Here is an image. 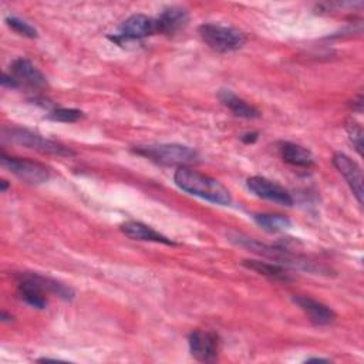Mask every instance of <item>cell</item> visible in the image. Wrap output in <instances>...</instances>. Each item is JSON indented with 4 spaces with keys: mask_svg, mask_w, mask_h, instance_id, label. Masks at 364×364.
<instances>
[{
    "mask_svg": "<svg viewBox=\"0 0 364 364\" xmlns=\"http://www.w3.org/2000/svg\"><path fill=\"white\" fill-rule=\"evenodd\" d=\"M173 181L182 191L208 202L222 206H228L232 202L230 192L219 181L203 175L186 165L178 166L173 173Z\"/></svg>",
    "mask_w": 364,
    "mask_h": 364,
    "instance_id": "1",
    "label": "cell"
},
{
    "mask_svg": "<svg viewBox=\"0 0 364 364\" xmlns=\"http://www.w3.org/2000/svg\"><path fill=\"white\" fill-rule=\"evenodd\" d=\"M230 240L235 242L236 245L246 247L260 256L269 257L272 260H274L276 263L282 264V266H291L296 269H301V270H307L310 273H321L326 272L324 267L314 264L313 262H309L307 259L299 256V255H293L287 247L284 246H270L266 243H262L259 240H255L252 237H245L242 235H233L230 236Z\"/></svg>",
    "mask_w": 364,
    "mask_h": 364,
    "instance_id": "2",
    "label": "cell"
},
{
    "mask_svg": "<svg viewBox=\"0 0 364 364\" xmlns=\"http://www.w3.org/2000/svg\"><path fill=\"white\" fill-rule=\"evenodd\" d=\"M1 135H3V139L10 141L11 144H16L41 154L57 155V156L74 155V152L68 146L26 128H20V127L3 128Z\"/></svg>",
    "mask_w": 364,
    "mask_h": 364,
    "instance_id": "3",
    "label": "cell"
},
{
    "mask_svg": "<svg viewBox=\"0 0 364 364\" xmlns=\"http://www.w3.org/2000/svg\"><path fill=\"white\" fill-rule=\"evenodd\" d=\"M134 152L148 158L152 162L161 165H178L185 166L198 159V152L186 145L181 144H149L138 145L134 148Z\"/></svg>",
    "mask_w": 364,
    "mask_h": 364,
    "instance_id": "4",
    "label": "cell"
},
{
    "mask_svg": "<svg viewBox=\"0 0 364 364\" xmlns=\"http://www.w3.org/2000/svg\"><path fill=\"white\" fill-rule=\"evenodd\" d=\"M198 33L200 38L218 53H229L239 50L245 44V34L235 27L218 24V23H205L199 26Z\"/></svg>",
    "mask_w": 364,
    "mask_h": 364,
    "instance_id": "5",
    "label": "cell"
},
{
    "mask_svg": "<svg viewBox=\"0 0 364 364\" xmlns=\"http://www.w3.org/2000/svg\"><path fill=\"white\" fill-rule=\"evenodd\" d=\"M1 166L16 175L26 183L30 185H40L50 178V169L33 159L27 158H17V156H7L4 152L0 156Z\"/></svg>",
    "mask_w": 364,
    "mask_h": 364,
    "instance_id": "6",
    "label": "cell"
},
{
    "mask_svg": "<svg viewBox=\"0 0 364 364\" xmlns=\"http://www.w3.org/2000/svg\"><path fill=\"white\" fill-rule=\"evenodd\" d=\"M158 31L156 17H149L145 14H132L129 16L119 27V33L112 37L115 43L122 44L128 40H138L142 37L154 36Z\"/></svg>",
    "mask_w": 364,
    "mask_h": 364,
    "instance_id": "7",
    "label": "cell"
},
{
    "mask_svg": "<svg viewBox=\"0 0 364 364\" xmlns=\"http://www.w3.org/2000/svg\"><path fill=\"white\" fill-rule=\"evenodd\" d=\"M191 354L202 363H212L216 360L220 346V338L216 333L208 330H195L188 337Z\"/></svg>",
    "mask_w": 364,
    "mask_h": 364,
    "instance_id": "8",
    "label": "cell"
},
{
    "mask_svg": "<svg viewBox=\"0 0 364 364\" xmlns=\"http://www.w3.org/2000/svg\"><path fill=\"white\" fill-rule=\"evenodd\" d=\"M249 191L255 193L257 198L270 200L273 203L282 205V206H291L293 198L291 195L279 183L264 178V176H250L246 182Z\"/></svg>",
    "mask_w": 364,
    "mask_h": 364,
    "instance_id": "9",
    "label": "cell"
},
{
    "mask_svg": "<svg viewBox=\"0 0 364 364\" xmlns=\"http://www.w3.org/2000/svg\"><path fill=\"white\" fill-rule=\"evenodd\" d=\"M333 165L343 175L350 189L353 191L357 202L361 205L363 203V172L360 165L343 152H337L333 155Z\"/></svg>",
    "mask_w": 364,
    "mask_h": 364,
    "instance_id": "10",
    "label": "cell"
},
{
    "mask_svg": "<svg viewBox=\"0 0 364 364\" xmlns=\"http://www.w3.org/2000/svg\"><path fill=\"white\" fill-rule=\"evenodd\" d=\"M293 301L316 326H328L336 320V313L333 311V309L309 296H294Z\"/></svg>",
    "mask_w": 364,
    "mask_h": 364,
    "instance_id": "11",
    "label": "cell"
},
{
    "mask_svg": "<svg viewBox=\"0 0 364 364\" xmlns=\"http://www.w3.org/2000/svg\"><path fill=\"white\" fill-rule=\"evenodd\" d=\"M11 75L21 84L30 85L33 88H43L47 85L46 77L41 74L40 70H37L33 63L24 57L16 58L10 64Z\"/></svg>",
    "mask_w": 364,
    "mask_h": 364,
    "instance_id": "12",
    "label": "cell"
},
{
    "mask_svg": "<svg viewBox=\"0 0 364 364\" xmlns=\"http://www.w3.org/2000/svg\"><path fill=\"white\" fill-rule=\"evenodd\" d=\"M18 296L20 299L34 309H46L47 307V297L46 291L41 286L30 276V273H23L18 276Z\"/></svg>",
    "mask_w": 364,
    "mask_h": 364,
    "instance_id": "13",
    "label": "cell"
},
{
    "mask_svg": "<svg viewBox=\"0 0 364 364\" xmlns=\"http://www.w3.org/2000/svg\"><path fill=\"white\" fill-rule=\"evenodd\" d=\"M188 21H189L188 11L179 6H171L164 9L156 17L158 31L162 34H175L183 30Z\"/></svg>",
    "mask_w": 364,
    "mask_h": 364,
    "instance_id": "14",
    "label": "cell"
},
{
    "mask_svg": "<svg viewBox=\"0 0 364 364\" xmlns=\"http://www.w3.org/2000/svg\"><path fill=\"white\" fill-rule=\"evenodd\" d=\"M121 232L125 236H128L129 239H134V240L155 242V243H164V245H171V246L175 245L173 240L161 235L159 232H156L151 226H148L142 222H136V220H128V222L122 223L121 225Z\"/></svg>",
    "mask_w": 364,
    "mask_h": 364,
    "instance_id": "15",
    "label": "cell"
},
{
    "mask_svg": "<svg viewBox=\"0 0 364 364\" xmlns=\"http://www.w3.org/2000/svg\"><path fill=\"white\" fill-rule=\"evenodd\" d=\"M277 151L280 158L293 166L309 168L314 164V158L311 152L299 144H294L290 141H282L277 145Z\"/></svg>",
    "mask_w": 364,
    "mask_h": 364,
    "instance_id": "16",
    "label": "cell"
},
{
    "mask_svg": "<svg viewBox=\"0 0 364 364\" xmlns=\"http://www.w3.org/2000/svg\"><path fill=\"white\" fill-rule=\"evenodd\" d=\"M219 101L229 108L235 115L240 117V118H246V119H255L260 117L259 109H256L253 105H250L249 102H246L245 100H242L240 97H237L235 92H232L230 90H220L219 94Z\"/></svg>",
    "mask_w": 364,
    "mask_h": 364,
    "instance_id": "17",
    "label": "cell"
},
{
    "mask_svg": "<svg viewBox=\"0 0 364 364\" xmlns=\"http://www.w3.org/2000/svg\"><path fill=\"white\" fill-rule=\"evenodd\" d=\"M243 266H246L247 269L255 270L256 273L263 274L274 282H289L290 280V273L284 269V266H282L279 263H269V262H263V260L247 259V260H243Z\"/></svg>",
    "mask_w": 364,
    "mask_h": 364,
    "instance_id": "18",
    "label": "cell"
},
{
    "mask_svg": "<svg viewBox=\"0 0 364 364\" xmlns=\"http://www.w3.org/2000/svg\"><path fill=\"white\" fill-rule=\"evenodd\" d=\"M253 220L262 229H264L267 232H272V233L286 230L291 225V222H290V219L287 216L274 215V213H255L253 215Z\"/></svg>",
    "mask_w": 364,
    "mask_h": 364,
    "instance_id": "19",
    "label": "cell"
},
{
    "mask_svg": "<svg viewBox=\"0 0 364 364\" xmlns=\"http://www.w3.org/2000/svg\"><path fill=\"white\" fill-rule=\"evenodd\" d=\"M6 23L10 28H13L16 33H18L20 36H24V37H28V38H36L38 36L37 30L28 24L27 21L16 17V16H10L6 18Z\"/></svg>",
    "mask_w": 364,
    "mask_h": 364,
    "instance_id": "20",
    "label": "cell"
},
{
    "mask_svg": "<svg viewBox=\"0 0 364 364\" xmlns=\"http://www.w3.org/2000/svg\"><path fill=\"white\" fill-rule=\"evenodd\" d=\"M82 117V112L75 108H55L48 114V118L60 122H75Z\"/></svg>",
    "mask_w": 364,
    "mask_h": 364,
    "instance_id": "21",
    "label": "cell"
},
{
    "mask_svg": "<svg viewBox=\"0 0 364 364\" xmlns=\"http://www.w3.org/2000/svg\"><path fill=\"white\" fill-rule=\"evenodd\" d=\"M347 132H348V136H350L353 145L355 146L357 152L361 155V151H363V129H361V125L358 122H355L354 119H348L347 121Z\"/></svg>",
    "mask_w": 364,
    "mask_h": 364,
    "instance_id": "22",
    "label": "cell"
},
{
    "mask_svg": "<svg viewBox=\"0 0 364 364\" xmlns=\"http://www.w3.org/2000/svg\"><path fill=\"white\" fill-rule=\"evenodd\" d=\"M0 81H1V85H3V87H7V88H17V87H20V82H18L11 74L9 75V74L4 73V74L1 75V80H0Z\"/></svg>",
    "mask_w": 364,
    "mask_h": 364,
    "instance_id": "23",
    "label": "cell"
},
{
    "mask_svg": "<svg viewBox=\"0 0 364 364\" xmlns=\"http://www.w3.org/2000/svg\"><path fill=\"white\" fill-rule=\"evenodd\" d=\"M240 139H242L245 144H253V142L257 139V132H247V134L242 135Z\"/></svg>",
    "mask_w": 364,
    "mask_h": 364,
    "instance_id": "24",
    "label": "cell"
},
{
    "mask_svg": "<svg viewBox=\"0 0 364 364\" xmlns=\"http://www.w3.org/2000/svg\"><path fill=\"white\" fill-rule=\"evenodd\" d=\"M353 109L361 112L363 111V95H357V100H354V104H353Z\"/></svg>",
    "mask_w": 364,
    "mask_h": 364,
    "instance_id": "25",
    "label": "cell"
},
{
    "mask_svg": "<svg viewBox=\"0 0 364 364\" xmlns=\"http://www.w3.org/2000/svg\"><path fill=\"white\" fill-rule=\"evenodd\" d=\"M328 363L330 360L328 358H321V357H311V358H307L306 363Z\"/></svg>",
    "mask_w": 364,
    "mask_h": 364,
    "instance_id": "26",
    "label": "cell"
},
{
    "mask_svg": "<svg viewBox=\"0 0 364 364\" xmlns=\"http://www.w3.org/2000/svg\"><path fill=\"white\" fill-rule=\"evenodd\" d=\"M11 320H13L11 314H7L6 311H1V321H11Z\"/></svg>",
    "mask_w": 364,
    "mask_h": 364,
    "instance_id": "27",
    "label": "cell"
},
{
    "mask_svg": "<svg viewBox=\"0 0 364 364\" xmlns=\"http://www.w3.org/2000/svg\"><path fill=\"white\" fill-rule=\"evenodd\" d=\"M7 186H9V183H7V181H1L0 182V189H1V192H6V189H7Z\"/></svg>",
    "mask_w": 364,
    "mask_h": 364,
    "instance_id": "28",
    "label": "cell"
}]
</instances>
